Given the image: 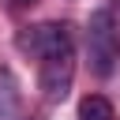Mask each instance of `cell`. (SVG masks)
Returning <instances> with one entry per match:
<instances>
[{"label": "cell", "instance_id": "1", "mask_svg": "<svg viewBox=\"0 0 120 120\" xmlns=\"http://www.w3.org/2000/svg\"><path fill=\"white\" fill-rule=\"evenodd\" d=\"M86 52H90V68L94 75L109 79L116 60H120V30H116V15L109 8H98L86 22Z\"/></svg>", "mask_w": 120, "mask_h": 120}, {"label": "cell", "instance_id": "2", "mask_svg": "<svg viewBox=\"0 0 120 120\" xmlns=\"http://www.w3.org/2000/svg\"><path fill=\"white\" fill-rule=\"evenodd\" d=\"M38 82H41L45 101H64L71 94V82H75V38L49 49L45 56H38Z\"/></svg>", "mask_w": 120, "mask_h": 120}, {"label": "cell", "instance_id": "3", "mask_svg": "<svg viewBox=\"0 0 120 120\" xmlns=\"http://www.w3.org/2000/svg\"><path fill=\"white\" fill-rule=\"evenodd\" d=\"M64 41H71V26L68 22H38V26L19 30V38H15V45L26 56H45L49 49H56Z\"/></svg>", "mask_w": 120, "mask_h": 120}, {"label": "cell", "instance_id": "4", "mask_svg": "<svg viewBox=\"0 0 120 120\" xmlns=\"http://www.w3.org/2000/svg\"><path fill=\"white\" fill-rule=\"evenodd\" d=\"M0 120H22V90L11 68H0Z\"/></svg>", "mask_w": 120, "mask_h": 120}, {"label": "cell", "instance_id": "5", "mask_svg": "<svg viewBox=\"0 0 120 120\" xmlns=\"http://www.w3.org/2000/svg\"><path fill=\"white\" fill-rule=\"evenodd\" d=\"M79 120H116V109H112L109 98H101V94H86V98L79 101Z\"/></svg>", "mask_w": 120, "mask_h": 120}, {"label": "cell", "instance_id": "6", "mask_svg": "<svg viewBox=\"0 0 120 120\" xmlns=\"http://www.w3.org/2000/svg\"><path fill=\"white\" fill-rule=\"evenodd\" d=\"M38 0H11V8H34Z\"/></svg>", "mask_w": 120, "mask_h": 120}]
</instances>
